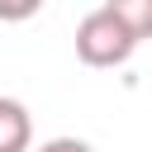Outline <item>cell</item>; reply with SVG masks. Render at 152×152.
<instances>
[{
	"mask_svg": "<svg viewBox=\"0 0 152 152\" xmlns=\"http://www.w3.org/2000/svg\"><path fill=\"white\" fill-rule=\"evenodd\" d=\"M142 38L109 10V5H100V10H90L81 24H76V57L86 62V66H95V71H109V66H124L128 57H133V48H138Z\"/></svg>",
	"mask_w": 152,
	"mask_h": 152,
	"instance_id": "cell-1",
	"label": "cell"
},
{
	"mask_svg": "<svg viewBox=\"0 0 152 152\" xmlns=\"http://www.w3.org/2000/svg\"><path fill=\"white\" fill-rule=\"evenodd\" d=\"M0 152H33V114L14 95H0Z\"/></svg>",
	"mask_w": 152,
	"mask_h": 152,
	"instance_id": "cell-2",
	"label": "cell"
},
{
	"mask_svg": "<svg viewBox=\"0 0 152 152\" xmlns=\"http://www.w3.org/2000/svg\"><path fill=\"white\" fill-rule=\"evenodd\" d=\"M138 38H152V0H104Z\"/></svg>",
	"mask_w": 152,
	"mask_h": 152,
	"instance_id": "cell-3",
	"label": "cell"
},
{
	"mask_svg": "<svg viewBox=\"0 0 152 152\" xmlns=\"http://www.w3.org/2000/svg\"><path fill=\"white\" fill-rule=\"evenodd\" d=\"M43 10V0H0V24H24Z\"/></svg>",
	"mask_w": 152,
	"mask_h": 152,
	"instance_id": "cell-4",
	"label": "cell"
},
{
	"mask_svg": "<svg viewBox=\"0 0 152 152\" xmlns=\"http://www.w3.org/2000/svg\"><path fill=\"white\" fill-rule=\"evenodd\" d=\"M38 152H95L86 138H48V142H38Z\"/></svg>",
	"mask_w": 152,
	"mask_h": 152,
	"instance_id": "cell-5",
	"label": "cell"
}]
</instances>
